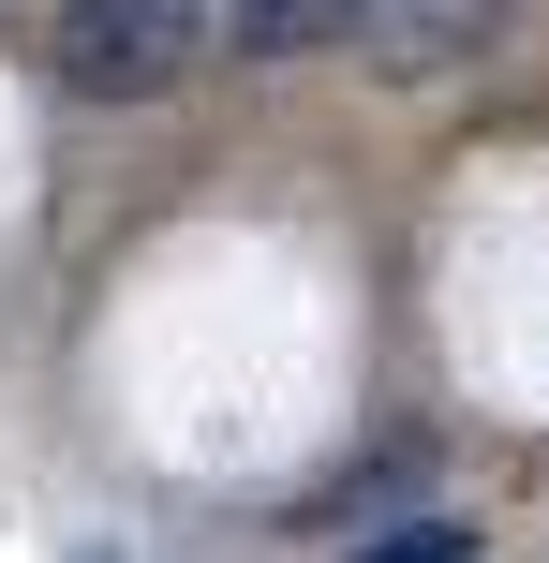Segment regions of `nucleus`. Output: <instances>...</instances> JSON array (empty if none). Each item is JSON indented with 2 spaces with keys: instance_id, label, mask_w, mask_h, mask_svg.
<instances>
[{
  "instance_id": "nucleus-1",
  "label": "nucleus",
  "mask_w": 549,
  "mask_h": 563,
  "mask_svg": "<svg viewBox=\"0 0 549 563\" xmlns=\"http://www.w3.org/2000/svg\"><path fill=\"white\" fill-rule=\"evenodd\" d=\"M208 45H223L208 0H59V30H45L59 89H89V104H164Z\"/></svg>"
},
{
  "instance_id": "nucleus-2",
  "label": "nucleus",
  "mask_w": 549,
  "mask_h": 563,
  "mask_svg": "<svg viewBox=\"0 0 549 563\" xmlns=\"http://www.w3.org/2000/svg\"><path fill=\"white\" fill-rule=\"evenodd\" d=\"M491 30H505V0H372L356 45H372L386 75H446V59H475Z\"/></svg>"
},
{
  "instance_id": "nucleus-3",
  "label": "nucleus",
  "mask_w": 549,
  "mask_h": 563,
  "mask_svg": "<svg viewBox=\"0 0 549 563\" xmlns=\"http://www.w3.org/2000/svg\"><path fill=\"white\" fill-rule=\"evenodd\" d=\"M208 15H223L238 59H327V45H356L372 0H208Z\"/></svg>"
},
{
  "instance_id": "nucleus-4",
  "label": "nucleus",
  "mask_w": 549,
  "mask_h": 563,
  "mask_svg": "<svg viewBox=\"0 0 549 563\" xmlns=\"http://www.w3.org/2000/svg\"><path fill=\"white\" fill-rule=\"evenodd\" d=\"M356 563H491V534L475 519H402V534H372Z\"/></svg>"
}]
</instances>
